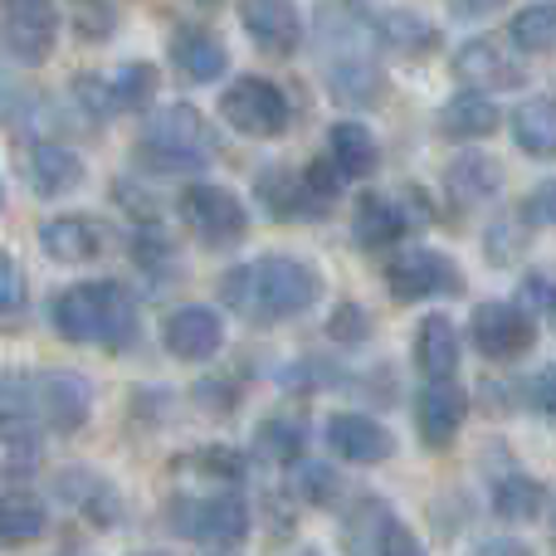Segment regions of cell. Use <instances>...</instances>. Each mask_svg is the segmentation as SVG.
I'll list each match as a JSON object with an SVG mask.
<instances>
[{"instance_id":"cell-5","label":"cell","mask_w":556,"mask_h":556,"mask_svg":"<svg viewBox=\"0 0 556 556\" xmlns=\"http://www.w3.org/2000/svg\"><path fill=\"white\" fill-rule=\"evenodd\" d=\"M172 532L191 542H211V547H240L250 538V508L240 493H211V498H176L172 503Z\"/></svg>"},{"instance_id":"cell-26","label":"cell","mask_w":556,"mask_h":556,"mask_svg":"<svg viewBox=\"0 0 556 556\" xmlns=\"http://www.w3.org/2000/svg\"><path fill=\"white\" fill-rule=\"evenodd\" d=\"M376 25V39H381L391 54H430V49H440V29L430 25L425 15H410V10H381V15H371Z\"/></svg>"},{"instance_id":"cell-47","label":"cell","mask_w":556,"mask_h":556,"mask_svg":"<svg viewBox=\"0 0 556 556\" xmlns=\"http://www.w3.org/2000/svg\"><path fill=\"white\" fill-rule=\"evenodd\" d=\"M0 211H5V181H0Z\"/></svg>"},{"instance_id":"cell-42","label":"cell","mask_w":556,"mask_h":556,"mask_svg":"<svg viewBox=\"0 0 556 556\" xmlns=\"http://www.w3.org/2000/svg\"><path fill=\"white\" fill-rule=\"evenodd\" d=\"M528 401H532V410H538L542 420L556 425V362H547V366H542V371L528 381Z\"/></svg>"},{"instance_id":"cell-35","label":"cell","mask_w":556,"mask_h":556,"mask_svg":"<svg viewBox=\"0 0 556 556\" xmlns=\"http://www.w3.org/2000/svg\"><path fill=\"white\" fill-rule=\"evenodd\" d=\"M532 225L522 220V215H503V220H493L489 240H483V250H489V264H513L522 254V244H528Z\"/></svg>"},{"instance_id":"cell-16","label":"cell","mask_w":556,"mask_h":556,"mask_svg":"<svg viewBox=\"0 0 556 556\" xmlns=\"http://www.w3.org/2000/svg\"><path fill=\"white\" fill-rule=\"evenodd\" d=\"M240 20L250 29V39L274 59H288L303 39V20L288 0H244L240 5Z\"/></svg>"},{"instance_id":"cell-24","label":"cell","mask_w":556,"mask_h":556,"mask_svg":"<svg viewBox=\"0 0 556 556\" xmlns=\"http://www.w3.org/2000/svg\"><path fill=\"white\" fill-rule=\"evenodd\" d=\"M39 244H45V254L59 264H84V260H98L103 230H98V220H88V215H59V220H49L45 230H39Z\"/></svg>"},{"instance_id":"cell-17","label":"cell","mask_w":556,"mask_h":556,"mask_svg":"<svg viewBox=\"0 0 556 556\" xmlns=\"http://www.w3.org/2000/svg\"><path fill=\"white\" fill-rule=\"evenodd\" d=\"M25 176H29V186H35V195L59 201V195L84 186V156L68 152L64 142H35L25 152Z\"/></svg>"},{"instance_id":"cell-10","label":"cell","mask_w":556,"mask_h":556,"mask_svg":"<svg viewBox=\"0 0 556 556\" xmlns=\"http://www.w3.org/2000/svg\"><path fill=\"white\" fill-rule=\"evenodd\" d=\"M469 337L489 362H518L538 342V317L522 303H479L469 317Z\"/></svg>"},{"instance_id":"cell-39","label":"cell","mask_w":556,"mask_h":556,"mask_svg":"<svg viewBox=\"0 0 556 556\" xmlns=\"http://www.w3.org/2000/svg\"><path fill=\"white\" fill-rule=\"evenodd\" d=\"M307 186H313V195L323 205H332L337 195H342V186H346V176H342V166L332 162V156H317V162H307Z\"/></svg>"},{"instance_id":"cell-48","label":"cell","mask_w":556,"mask_h":556,"mask_svg":"<svg viewBox=\"0 0 556 556\" xmlns=\"http://www.w3.org/2000/svg\"><path fill=\"white\" fill-rule=\"evenodd\" d=\"M552 542H556V513H552Z\"/></svg>"},{"instance_id":"cell-14","label":"cell","mask_w":556,"mask_h":556,"mask_svg":"<svg viewBox=\"0 0 556 556\" xmlns=\"http://www.w3.org/2000/svg\"><path fill=\"white\" fill-rule=\"evenodd\" d=\"M162 342L176 362H211L225 346V323L211 307H176L162 323Z\"/></svg>"},{"instance_id":"cell-34","label":"cell","mask_w":556,"mask_h":556,"mask_svg":"<svg viewBox=\"0 0 556 556\" xmlns=\"http://www.w3.org/2000/svg\"><path fill=\"white\" fill-rule=\"evenodd\" d=\"M293 498L313 503V508H332L342 498V479L327 464H293Z\"/></svg>"},{"instance_id":"cell-45","label":"cell","mask_w":556,"mask_h":556,"mask_svg":"<svg viewBox=\"0 0 556 556\" xmlns=\"http://www.w3.org/2000/svg\"><path fill=\"white\" fill-rule=\"evenodd\" d=\"M78 29H84L88 39L108 35V29H113V10H108V5H88V10H84V25H78Z\"/></svg>"},{"instance_id":"cell-8","label":"cell","mask_w":556,"mask_h":556,"mask_svg":"<svg viewBox=\"0 0 556 556\" xmlns=\"http://www.w3.org/2000/svg\"><path fill=\"white\" fill-rule=\"evenodd\" d=\"M59 5L54 0H0V54L35 68L54 54Z\"/></svg>"},{"instance_id":"cell-31","label":"cell","mask_w":556,"mask_h":556,"mask_svg":"<svg viewBox=\"0 0 556 556\" xmlns=\"http://www.w3.org/2000/svg\"><path fill=\"white\" fill-rule=\"evenodd\" d=\"M508 39L518 54H552L556 49V0H538V5L518 10L508 20Z\"/></svg>"},{"instance_id":"cell-36","label":"cell","mask_w":556,"mask_h":556,"mask_svg":"<svg viewBox=\"0 0 556 556\" xmlns=\"http://www.w3.org/2000/svg\"><path fill=\"white\" fill-rule=\"evenodd\" d=\"M191 469L205 473V479H215V483H240L244 479V459L235 450H225V444H205V450H195Z\"/></svg>"},{"instance_id":"cell-37","label":"cell","mask_w":556,"mask_h":556,"mask_svg":"<svg viewBox=\"0 0 556 556\" xmlns=\"http://www.w3.org/2000/svg\"><path fill=\"white\" fill-rule=\"evenodd\" d=\"M518 303L528 307L532 317H556V278H552V274H542V269L522 274V283H518Z\"/></svg>"},{"instance_id":"cell-18","label":"cell","mask_w":556,"mask_h":556,"mask_svg":"<svg viewBox=\"0 0 556 556\" xmlns=\"http://www.w3.org/2000/svg\"><path fill=\"white\" fill-rule=\"evenodd\" d=\"M444 186H450V201L459 211H479V205L498 201L503 191V166L493 162L489 152H459L444 172Z\"/></svg>"},{"instance_id":"cell-43","label":"cell","mask_w":556,"mask_h":556,"mask_svg":"<svg viewBox=\"0 0 556 556\" xmlns=\"http://www.w3.org/2000/svg\"><path fill=\"white\" fill-rule=\"evenodd\" d=\"M327 332H332V342H362L366 337V313L356 303H342L332 313V323H327Z\"/></svg>"},{"instance_id":"cell-27","label":"cell","mask_w":556,"mask_h":556,"mask_svg":"<svg viewBox=\"0 0 556 556\" xmlns=\"http://www.w3.org/2000/svg\"><path fill=\"white\" fill-rule=\"evenodd\" d=\"M547 508V489H542L532 473H503V479H493V518L498 522H513V528H522V522H532L538 513Z\"/></svg>"},{"instance_id":"cell-6","label":"cell","mask_w":556,"mask_h":556,"mask_svg":"<svg viewBox=\"0 0 556 556\" xmlns=\"http://www.w3.org/2000/svg\"><path fill=\"white\" fill-rule=\"evenodd\" d=\"M181 220L191 225V235L205 244V250H235L250 230V211L235 191L211 181H195L181 191Z\"/></svg>"},{"instance_id":"cell-41","label":"cell","mask_w":556,"mask_h":556,"mask_svg":"<svg viewBox=\"0 0 556 556\" xmlns=\"http://www.w3.org/2000/svg\"><path fill=\"white\" fill-rule=\"evenodd\" d=\"M376 556H430V552H425V542L415 538V532L405 528L401 518H386V528H381V547H376Z\"/></svg>"},{"instance_id":"cell-21","label":"cell","mask_w":556,"mask_h":556,"mask_svg":"<svg viewBox=\"0 0 556 556\" xmlns=\"http://www.w3.org/2000/svg\"><path fill=\"white\" fill-rule=\"evenodd\" d=\"M260 205L274 215V220H323L327 205L313 195L307 176L293 172H264L260 176Z\"/></svg>"},{"instance_id":"cell-25","label":"cell","mask_w":556,"mask_h":556,"mask_svg":"<svg viewBox=\"0 0 556 556\" xmlns=\"http://www.w3.org/2000/svg\"><path fill=\"white\" fill-rule=\"evenodd\" d=\"M172 59H176V74L191 78V84H215L230 68V54H225V45L211 29H181V35H172Z\"/></svg>"},{"instance_id":"cell-38","label":"cell","mask_w":556,"mask_h":556,"mask_svg":"<svg viewBox=\"0 0 556 556\" xmlns=\"http://www.w3.org/2000/svg\"><path fill=\"white\" fill-rule=\"evenodd\" d=\"M522 220L532 230H556V181H538L528 195H522Z\"/></svg>"},{"instance_id":"cell-20","label":"cell","mask_w":556,"mask_h":556,"mask_svg":"<svg viewBox=\"0 0 556 556\" xmlns=\"http://www.w3.org/2000/svg\"><path fill=\"white\" fill-rule=\"evenodd\" d=\"M498 123H503L498 103H493L489 93H479V88H459V93L440 108V132L450 137V142H479V137H493Z\"/></svg>"},{"instance_id":"cell-46","label":"cell","mask_w":556,"mask_h":556,"mask_svg":"<svg viewBox=\"0 0 556 556\" xmlns=\"http://www.w3.org/2000/svg\"><path fill=\"white\" fill-rule=\"evenodd\" d=\"M503 0H450V10L454 15H469V20H479V15H489V10H498Z\"/></svg>"},{"instance_id":"cell-4","label":"cell","mask_w":556,"mask_h":556,"mask_svg":"<svg viewBox=\"0 0 556 556\" xmlns=\"http://www.w3.org/2000/svg\"><path fill=\"white\" fill-rule=\"evenodd\" d=\"M5 395H15L10 410H25L29 420H45L54 434H74L88 420V410H93V391L74 371H35L25 381L5 386Z\"/></svg>"},{"instance_id":"cell-49","label":"cell","mask_w":556,"mask_h":556,"mask_svg":"<svg viewBox=\"0 0 556 556\" xmlns=\"http://www.w3.org/2000/svg\"><path fill=\"white\" fill-rule=\"evenodd\" d=\"M195 5H215V0H195Z\"/></svg>"},{"instance_id":"cell-44","label":"cell","mask_w":556,"mask_h":556,"mask_svg":"<svg viewBox=\"0 0 556 556\" xmlns=\"http://www.w3.org/2000/svg\"><path fill=\"white\" fill-rule=\"evenodd\" d=\"M469 556H532V552H528V542H518V538H483Z\"/></svg>"},{"instance_id":"cell-28","label":"cell","mask_w":556,"mask_h":556,"mask_svg":"<svg viewBox=\"0 0 556 556\" xmlns=\"http://www.w3.org/2000/svg\"><path fill=\"white\" fill-rule=\"evenodd\" d=\"M327 156L342 166L346 181H366V176L376 172V162H381L376 137L366 132L362 123H332V132H327Z\"/></svg>"},{"instance_id":"cell-9","label":"cell","mask_w":556,"mask_h":556,"mask_svg":"<svg viewBox=\"0 0 556 556\" xmlns=\"http://www.w3.org/2000/svg\"><path fill=\"white\" fill-rule=\"evenodd\" d=\"M386 288L395 303H425V298H459L464 269L440 250H401L386 264Z\"/></svg>"},{"instance_id":"cell-7","label":"cell","mask_w":556,"mask_h":556,"mask_svg":"<svg viewBox=\"0 0 556 556\" xmlns=\"http://www.w3.org/2000/svg\"><path fill=\"white\" fill-rule=\"evenodd\" d=\"M220 117L244 137H278V132H288V123H293V103H288V93L274 84V78L244 74L225 88Z\"/></svg>"},{"instance_id":"cell-1","label":"cell","mask_w":556,"mask_h":556,"mask_svg":"<svg viewBox=\"0 0 556 556\" xmlns=\"http://www.w3.org/2000/svg\"><path fill=\"white\" fill-rule=\"evenodd\" d=\"M317 293H323L317 269L303 260H288V254H264L254 264H240L220 283L225 307H235L244 323H260V327L303 317L317 303Z\"/></svg>"},{"instance_id":"cell-2","label":"cell","mask_w":556,"mask_h":556,"mask_svg":"<svg viewBox=\"0 0 556 556\" xmlns=\"http://www.w3.org/2000/svg\"><path fill=\"white\" fill-rule=\"evenodd\" d=\"M49 317H54V332L64 337V342L108 346V352L127 346L137 332L132 293H127L123 283H103V278L64 288V293L54 298V307H49Z\"/></svg>"},{"instance_id":"cell-15","label":"cell","mask_w":556,"mask_h":556,"mask_svg":"<svg viewBox=\"0 0 556 556\" xmlns=\"http://www.w3.org/2000/svg\"><path fill=\"white\" fill-rule=\"evenodd\" d=\"M405 230H410V215H405V205H401V201H391V195H376V191H366L362 201H356L352 240L362 244L366 254H386V250H395V244L405 240Z\"/></svg>"},{"instance_id":"cell-3","label":"cell","mask_w":556,"mask_h":556,"mask_svg":"<svg viewBox=\"0 0 556 556\" xmlns=\"http://www.w3.org/2000/svg\"><path fill=\"white\" fill-rule=\"evenodd\" d=\"M137 162L152 176H191L215 162V132L191 103H172L147 117Z\"/></svg>"},{"instance_id":"cell-22","label":"cell","mask_w":556,"mask_h":556,"mask_svg":"<svg viewBox=\"0 0 556 556\" xmlns=\"http://www.w3.org/2000/svg\"><path fill=\"white\" fill-rule=\"evenodd\" d=\"M513 142L532 162H556V98L552 93L522 98L518 113H513Z\"/></svg>"},{"instance_id":"cell-13","label":"cell","mask_w":556,"mask_h":556,"mask_svg":"<svg viewBox=\"0 0 556 556\" xmlns=\"http://www.w3.org/2000/svg\"><path fill=\"white\" fill-rule=\"evenodd\" d=\"M327 450L342 464H356V469H371V464H386L395 454V434L386 430L381 420L362 410H346L327 420Z\"/></svg>"},{"instance_id":"cell-40","label":"cell","mask_w":556,"mask_h":556,"mask_svg":"<svg viewBox=\"0 0 556 556\" xmlns=\"http://www.w3.org/2000/svg\"><path fill=\"white\" fill-rule=\"evenodd\" d=\"M20 307H25V274H20V264L10 260L5 250H0V323L15 317Z\"/></svg>"},{"instance_id":"cell-33","label":"cell","mask_w":556,"mask_h":556,"mask_svg":"<svg viewBox=\"0 0 556 556\" xmlns=\"http://www.w3.org/2000/svg\"><path fill=\"white\" fill-rule=\"evenodd\" d=\"M108 84H113L117 113H142V108L156 98V68L152 64H127V68H117Z\"/></svg>"},{"instance_id":"cell-29","label":"cell","mask_w":556,"mask_h":556,"mask_svg":"<svg viewBox=\"0 0 556 556\" xmlns=\"http://www.w3.org/2000/svg\"><path fill=\"white\" fill-rule=\"evenodd\" d=\"M59 498H68L78 513H88L98 528H108V522L123 518L117 489L108 479H98V473H84V469H74V473H64V479H59Z\"/></svg>"},{"instance_id":"cell-19","label":"cell","mask_w":556,"mask_h":556,"mask_svg":"<svg viewBox=\"0 0 556 556\" xmlns=\"http://www.w3.org/2000/svg\"><path fill=\"white\" fill-rule=\"evenodd\" d=\"M459 327H454V317L444 313H430L420 327H415V366H420L425 381H454V371H459Z\"/></svg>"},{"instance_id":"cell-12","label":"cell","mask_w":556,"mask_h":556,"mask_svg":"<svg viewBox=\"0 0 556 556\" xmlns=\"http://www.w3.org/2000/svg\"><path fill=\"white\" fill-rule=\"evenodd\" d=\"M469 420V395L459 381H425V391L415 395V430H420L425 450H450L454 434Z\"/></svg>"},{"instance_id":"cell-30","label":"cell","mask_w":556,"mask_h":556,"mask_svg":"<svg viewBox=\"0 0 556 556\" xmlns=\"http://www.w3.org/2000/svg\"><path fill=\"white\" fill-rule=\"evenodd\" d=\"M45 528H49V513L35 493H0V542H5V547L39 542Z\"/></svg>"},{"instance_id":"cell-32","label":"cell","mask_w":556,"mask_h":556,"mask_svg":"<svg viewBox=\"0 0 556 556\" xmlns=\"http://www.w3.org/2000/svg\"><path fill=\"white\" fill-rule=\"evenodd\" d=\"M254 444H260V454H269V459L298 464V459H303L307 430H303V420H293V415H278V420H264V425H260Z\"/></svg>"},{"instance_id":"cell-11","label":"cell","mask_w":556,"mask_h":556,"mask_svg":"<svg viewBox=\"0 0 556 556\" xmlns=\"http://www.w3.org/2000/svg\"><path fill=\"white\" fill-rule=\"evenodd\" d=\"M454 78H459L464 88H479V93H503V88L528 84V68H522V59H513L508 49H503V39L479 35L454 49Z\"/></svg>"},{"instance_id":"cell-50","label":"cell","mask_w":556,"mask_h":556,"mask_svg":"<svg viewBox=\"0 0 556 556\" xmlns=\"http://www.w3.org/2000/svg\"><path fill=\"white\" fill-rule=\"evenodd\" d=\"M303 556H317V552H303Z\"/></svg>"},{"instance_id":"cell-23","label":"cell","mask_w":556,"mask_h":556,"mask_svg":"<svg viewBox=\"0 0 556 556\" xmlns=\"http://www.w3.org/2000/svg\"><path fill=\"white\" fill-rule=\"evenodd\" d=\"M45 459V440H39L35 420L25 410H0V479H25Z\"/></svg>"}]
</instances>
